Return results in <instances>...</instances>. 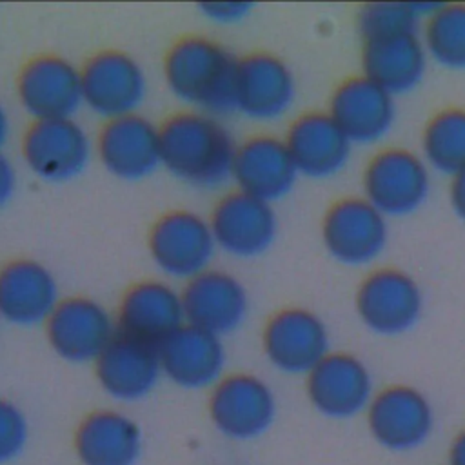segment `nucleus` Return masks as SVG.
I'll list each match as a JSON object with an SVG mask.
<instances>
[{
    "instance_id": "1",
    "label": "nucleus",
    "mask_w": 465,
    "mask_h": 465,
    "mask_svg": "<svg viewBox=\"0 0 465 465\" xmlns=\"http://www.w3.org/2000/svg\"><path fill=\"white\" fill-rule=\"evenodd\" d=\"M236 143L213 114L183 111L160 125L162 165L193 187H218L232 174Z\"/></svg>"
},
{
    "instance_id": "2",
    "label": "nucleus",
    "mask_w": 465,
    "mask_h": 465,
    "mask_svg": "<svg viewBox=\"0 0 465 465\" xmlns=\"http://www.w3.org/2000/svg\"><path fill=\"white\" fill-rule=\"evenodd\" d=\"M238 58L207 36H187L171 45L163 58L169 91L193 111L220 114L234 109Z\"/></svg>"
},
{
    "instance_id": "3",
    "label": "nucleus",
    "mask_w": 465,
    "mask_h": 465,
    "mask_svg": "<svg viewBox=\"0 0 465 465\" xmlns=\"http://www.w3.org/2000/svg\"><path fill=\"white\" fill-rule=\"evenodd\" d=\"M423 307L421 285L398 267L371 271L354 294V311L360 323L383 338L401 336L414 329L423 316Z\"/></svg>"
},
{
    "instance_id": "4",
    "label": "nucleus",
    "mask_w": 465,
    "mask_h": 465,
    "mask_svg": "<svg viewBox=\"0 0 465 465\" xmlns=\"http://www.w3.org/2000/svg\"><path fill=\"white\" fill-rule=\"evenodd\" d=\"M430 173L421 154L411 149H381L371 156L363 169V198L385 218L411 216L429 198Z\"/></svg>"
},
{
    "instance_id": "5",
    "label": "nucleus",
    "mask_w": 465,
    "mask_h": 465,
    "mask_svg": "<svg viewBox=\"0 0 465 465\" xmlns=\"http://www.w3.org/2000/svg\"><path fill=\"white\" fill-rule=\"evenodd\" d=\"M387 220L363 196L340 198L322 218V243L327 254L345 267L371 265L387 247Z\"/></svg>"
},
{
    "instance_id": "6",
    "label": "nucleus",
    "mask_w": 465,
    "mask_h": 465,
    "mask_svg": "<svg viewBox=\"0 0 465 465\" xmlns=\"http://www.w3.org/2000/svg\"><path fill=\"white\" fill-rule=\"evenodd\" d=\"M365 421L380 447L391 452H411L429 440L434 429V411L420 389L392 383L372 394Z\"/></svg>"
},
{
    "instance_id": "7",
    "label": "nucleus",
    "mask_w": 465,
    "mask_h": 465,
    "mask_svg": "<svg viewBox=\"0 0 465 465\" xmlns=\"http://www.w3.org/2000/svg\"><path fill=\"white\" fill-rule=\"evenodd\" d=\"M147 249L165 276L189 282L209 269L218 247L209 220L193 211H171L153 223Z\"/></svg>"
},
{
    "instance_id": "8",
    "label": "nucleus",
    "mask_w": 465,
    "mask_h": 465,
    "mask_svg": "<svg viewBox=\"0 0 465 465\" xmlns=\"http://www.w3.org/2000/svg\"><path fill=\"white\" fill-rule=\"evenodd\" d=\"M209 418L214 429L229 440L260 438L276 418L274 392L254 374L222 376L209 396Z\"/></svg>"
},
{
    "instance_id": "9",
    "label": "nucleus",
    "mask_w": 465,
    "mask_h": 465,
    "mask_svg": "<svg viewBox=\"0 0 465 465\" xmlns=\"http://www.w3.org/2000/svg\"><path fill=\"white\" fill-rule=\"evenodd\" d=\"M262 349L267 361L285 374H307L331 352L329 329L305 307H283L263 325Z\"/></svg>"
},
{
    "instance_id": "10",
    "label": "nucleus",
    "mask_w": 465,
    "mask_h": 465,
    "mask_svg": "<svg viewBox=\"0 0 465 465\" xmlns=\"http://www.w3.org/2000/svg\"><path fill=\"white\" fill-rule=\"evenodd\" d=\"M80 78L84 105L105 120L134 114L147 93L142 65L122 51L96 53L80 69Z\"/></svg>"
},
{
    "instance_id": "11",
    "label": "nucleus",
    "mask_w": 465,
    "mask_h": 465,
    "mask_svg": "<svg viewBox=\"0 0 465 465\" xmlns=\"http://www.w3.org/2000/svg\"><path fill=\"white\" fill-rule=\"evenodd\" d=\"M305 394L322 416L349 420L367 409L374 394L372 376L356 354L331 351L305 374Z\"/></svg>"
},
{
    "instance_id": "12",
    "label": "nucleus",
    "mask_w": 465,
    "mask_h": 465,
    "mask_svg": "<svg viewBox=\"0 0 465 465\" xmlns=\"http://www.w3.org/2000/svg\"><path fill=\"white\" fill-rule=\"evenodd\" d=\"M91 151V138L74 118L33 120L20 145L29 171L47 182H65L82 174Z\"/></svg>"
},
{
    "instance_id": "13",
    "label": "nucleus",
    "mask_w": 465,
    "mask_h": 465,
    "mask_svg": "<svg viewBox=\"0 0 465 465\" xmlns=\"http://www.w3.org/2000/svg\"><path fill=\"white\" fill-rule=\"evenodd\" d=\"M44 327L53 352L71 363H94L118 332L111 312L85 296L60 300Z\"/></svg>"
},
{
    "instance_id": "14",
    "label": "nucleus",
    "mask_w": 465,
    "mask_h": 465,
    "mask_svg": "<svg viewBox=\"0 0 465 465\" xmlns=\"http://www.w3.org/2000/svg\"><path fill=\"white\" fill-rule=\"evenodd\" d=\"M209 225L216 247L236 258L263 254L278 234V216L272 203L238 189L216 202Z\"/></svg>"
},
{
    "instance_id": "15",
    "label": "nucleus",
    "mask_w": 465,
    "mask_h": 465,
    "mask_svg": "<svg viewBox=\"0 0 465 465\" xmlns=\"http://www.w3.org/2000/svg\"><path fill=\"white\" fill-rule=\"evenodd\" d=\"M16 96L33 120L73 118L82 102L80 69L67 58H31L18 73Z\"/></svg>"
},
{
    "instance_id": "16",
    "label": "nucleus",
    "mask_w": 465,
    "mask_h": 465,
    "mask_svg": "<svg viewBox=\"0 0 465 465\" xmlns=\"http://www.w3.org/2000/svg\"><path fill=\"white\" fill-rule=\"evenodd\" d=\"M296 100L292 69L276 54L252 53L238 60L234 109L256 122L282 118Z\"/></svg>"
},
{
    "instance_id": "17",
    "label": "nucleus",
    "mask_w": 465,
    "mask_h": 465,
    "mask_svg": "<svg viewBox=\"0 0 465 465\" xmlns=\"http://www.w3.org/2000/svg\"><path fill=\"white\" fill-rule=\"evenodd\" d=\"M327 113L352 145H371L392 131L396 102L378 84L356 74L334 87Z\"/></svg>"
},
{
    "instance_id": "18",
    "label": "nucleus",
    "mask_w": 465,
    "mask_h": 465,
    "mask_svg": "<svg viewBox=\"0 0 465 465\" xmlns=\"http://www.w3.org/2000/svg\"><path fill=\"white\" fill-rule=\"evenodd\" d=\"M96 154L120 180H142L162 165L160 127L134 113L107 120L96 138Z\"/></svg>"
},
{
    "instance_id": "19",
    "label": "nucleus",
    "mask_w": 465,
    "mask_h": 465,
    "mask_svg": "<svg viewBox=\"0 0 465 465\" xmlns=\"http://www.w3.org/2000/svg\"><path fill=\"white\" fill-rule=\"evenodd\" d=\"M185 323L225 336L236 331L249 309V298L243 283L218 269H207L185 282L182 291Z\"/></svg>"
},
{
    "instance_id": "20",
    "label": "nucleus",
    "mask_w": 465,
    "mask_h": 465,
    "mask_svg": "<svg viewBox=\"0 0 465 465\" xmlns=\"http://www.w3.org/2000/svg\"><path fill=\"white\" fill-rule=\"evenodd\" d=\"M94 376L102 391L114 400L145 398L162 376L158 347L116 332L94 360Z\"/></svg>"
},
{
    "instance_id": "21",
    "label": "nucleus",
    "mask_w": 465,
    "mask_h": 465,
    "mask_svg": "<svg viewBox=\"0 0 465 465\" xmlns=\"http://www.w3.org/2000/svg\"><path fill=\"white\" fill-rule=\"evenodd\" d=\"M300 176L327 180L340 174L351 160L352 143L327 111L300 114L283 138Z\"/></svg>"
},
{
    "instance_id": "22",
    "label": "nucleus",
    "mask_w": 465,
    "mask_h": 465,
    "mask_svg": "<svg viewBox=\"0 0 465 465\" xmlns=\"http://www.w3.org/2000/svg\"><path fill=\"white\" fill-rule=\"evenodd\" d=\"M298 176L283 138L256 134L236 147L231 178L245 194L272 203L292 191Z\"/></svg>"
},
{
    "instance_id": "23",
    "label": "nucleus",
    "mask_w": 465,
    "mask_h": 465,
    "mask_svg": "<svg viewBox=\"0 0 465 465\" xmlns=\"http://www.w3.org/2000/svg\"><path fill=\"white\" fill-rule=\"evenodd\" d=\"M114 320L118 332L158 347L185 323L182 292L160 280L138 282L122 296Z\"/></svg>"
},
{
    "instance_id": "24",
    "label": "nucleus",
    "mask_w": 465,
    "mask_h": 465,
    "mask_svg": "<svg viewBox=\"0 0 465 465\" xmlns=\"http://www.w3.org/2000/svg\"><path fill=\"white\" fill-rule=\"evenodd\" d=\"M162 374L182 389L213 387L223 374L222 338L183 323L158 345Z\"/></svg>"
},
{
    "instance_id": "25",
    "label": "nucleus",
    "mask_w": 465,
    "mask_h": 465,
    "mask_svg": "<svg viewBox=\"0 0 465 465\" xmlns=\"http://www.w3.org/2000/svg\"><path fill=\"white\" fill-rule=\"evenodd\" d=\"M53 272L36 260L18 258L0 267V318L20 327L45 323L58 305Z\"/></svg>"
},
{
    "instance_id": "26",
    "label": "nucleus",
    "mask_w": 465,
    "mask_h": 465,
    "mask_svg": "<svg viewBox=\"0 0 465 465\" xmlns=\"http://www.w3.org/2000/svg\"><path fill=\"white\" fill-rule=\"evenodd\" d=\"M429 56L420 33L361 42V74L394 98L414 91L425 78Z\"/></svg>"
},
{
    "instance_id": "27",
    "label": "nucleus",
    "mask_w": 465,
    "mask_h": 465,
    "mask_svg": "<svg viewBox=\"0 0 465 465\" xmlns=\"http://www.w3.org/2000/svg\"><path fill=\"white\" fill-rule=\"evenodd\" d=\"M73 445L82 465H136L142 430L127 414L100 409L78 423Z\"/></svg>"
},
{
    "instance_id": "28",
    "label": "nucleus",
    "mask_w": 465,
    "mask_h": 465,
    "mask_svg": "<svg viewBox=\"0 0 465 465\" xmlns=\"http://www.w3.org/2000/svg\"><path fill=\"white\" fill-rule=\"evenodd\" d=\"M420 142L430 171L449 178L465 171V109L447 107L432 114Z\"/></svg>"
},
{
    "instance_id": "29",
    "label": "nucleus",
    "mask_w": 465,
    "mask_h": 465,
    "mask_svg": "<svg viewBox=\"0 0 465 465\" xmlns=\"http://www.w3.org/2000/svg\"><path fill=\"white\" fill-rule=\"evenodd\" d=\"M420 36L429 60L447 71H465V4H438Z\"/></svg>"
},
{
    "instance_id": "30",
    "label": "nucleus",
    "mask_w": 465,
    "mask_h": 465,
    "mask_svg": "<svg viewBox=\"0 0 465 465\" xmlns=\"http://www.w3.org/2000/svg\"><path fill=\"white\" fill-rule=\"evenodd\" d=\"M421 22L423 16L418 9V4L407 2H371L365 4L356 16V27L361 42L394 35L420 33Z\"/></svg>"
},
{
    "instance_id": "31",
    "label": "nucleus",
    "mask_w": 465,
    "mask_h": 465,
    "mask_svg": "<svg viewBox=\"0 0 465 465\" xmlns=\"http://www.w3.org/2000/svg\"><path fill=\"white\" fill-rule=\"evenodd\" d=\"M27 420L22 409L5 398H0V465L22 454L27 443Z\"/></svg>"
},
{
    "instance_id": "32",
    "label": "nucleus",
    "mask_w": 465,
    "mask_h": 465,
    "mask_svg": "<svg viewBox=\"0 0 465 465\" xmlns=\"http://www.w3.org/2000/svg\"><path fill=\"white\" fill-rule=\"evenodd\" d=\"M252 9L251 4H243V2H227V4H203L202 11L209 20L220 22V24H232V22H240L242 18H245L249 15V11Z\"/></svg>"
},
{
    "instance_id": "33",
    "label": "nucleus",
    "mask_w": 465,
    "mask_h": 465,
    "mask_svg": "<svg viewBox=\"0 0 465 465\" xmlns=\"http://www.w3.org/2000/svg\"><path fill=\"white\" fill-rule=\"evenodd\" d=\"M16 187V171L11 160L0 151V209L11 200Z\"/></svg>"
},
{
    "instance_id": "34",
    "label": "nucleus",
    "mask_w": 465,
    "mask_h": 465,
    "mask_svg": "<svg viewBox=\"0 0 465 465\" xmlns=\"http://www.w3.org/2000/svg\"><path fill=\"white\" fill-rule=\"evenodd\" d=\"M449 203L458 220L465 223V171L450 178L449 183Z\"/></svg>"
},
{
    "instance_id": "35",
    "label": "nucleus",
    "mask_w": 465,
    "mask_h": 465,
    "mask_svg": "<svg viewBox=\"0 0 465 465\" xmlns=\"http://www.w3.org/2000/svg\"><path fill=\"white\" fill-rule=\"evenodd\" d=\"M449 465H465V429H461L450 441L447 450Z\"/></svg>"
},
{
    "instance_id": "36",
    "label": "nucleus",
    "mask_w": 465,
    "mask_h": 465,
    "mask_svg": "<svg viewBox=\"0 0 465 465\" xmlns=\"http://www.w3.org/2000/svg\"><path fill=\"white\" fill-rule=\"evenodd\" d=\"M9 133H11V120H9V114H7L5 107L0 102V151H2L4 143L9 138Z\"/></svg>"
}]
</instances>
